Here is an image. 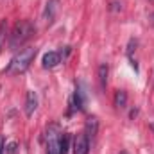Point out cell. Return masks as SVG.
Segmentation results:
<instances>
[{"label": "cell", "instance_id": "obj_1", "mask_svg": "<svg viewBox=\"0 0 154 154\" xmlns=\"http://www.w3.org/2000/svg\"><path fill=\"white\" fill-rule=\"evenodd\" d=\"M34 25L29 22V20H20L16 22V25L13 27V32H11V38H9V47L11 50H16L18 47H22L27 39H31V36L34 34Z\"/></svg>", "mask_w": 154, "mask_h": 154}, {"label": "cell", "instance_id": "obj_2", "mask_svg": "<svg viewBox=\"0 0 154 154\" xmlns=\"http://www.w3.org/2000/svg\"><path fill=\"white\" fill-rule=\"evenodd\" d=\"M36 48L34 47H25V48H22L13 59H11V63H9V66H7V72H13V74H22V72H25L29 66H31V63L34 61V57H36Z\"/></svg>", "mask_w": 154, "mask_h": 154}, {"label": "cell", "instance_id": "obj_3", "mask_svg": "<svg viewBox=\"0 0 154 154\" xmlns=\"http://www.w3.org/2000/svg\"><path fill=\"white\" fill-rule=\"evenodd\" d=\"M59 125L57 124H52L48 129H47V154H61L59 151Z\"/></svg>", "mask_w": 154, "mask_h": 154}, {"label": "cell", "instance_id": "obj_4", "mask_svg": "<svg viewBox=\"0 0 154 154\" xmlns=\"http://www.w3.org/2000/svg\"><path fill=\"white\" fill-rule=\"evenodd\" d=\"M97 133H99V120H97V116H88L86 125H84V134H86L88 142H93L97 138Z\"/></svg>", "mask_w": 154, "mask_h": 154}, {"label": "cell", "instance_id": "obj_5", "mask_svg": "<svg viewBox=\"0 0 154 154\" xmlns=\"http://www.w3.org/2000/svg\"><path fill=\"white\" fill-rule=\"evenodd\" d=\"M90 152V142L86 138V134H77L74 140V154H88Z\"/></svg>", "mask_w": 154, "mask_h": 154}, {"label": "cell", "instance_id": "obj_6", "mask_svg": "<svg viewBox=\"0 0 154 154\" xmlns=\"http://www.w3.org/2000/svg\"><path fill=\"white\" fill-rule=\"evenodd\" d=\"M59 11V0H48L47 2V7H45V13H43V20L47 23H52L56 14Z\"/></svg>", "mask_w": 154, "mask_h": 154}, {"label": "cell", "instance_id": "obj_7", "mask_svg": "<svg viewBox=\"0 0 154 154\" xmlns=\"http://www.w3.org/2000/svg\"><path fill=\"white\" fill-rule=\"evenodd\" d=\"M38 108V95L36 91H27V97H25V115L27 116H32V113L36 111Z\"/></svg>", "mask_w": 154, "mask_h": 154}, {"label": "cell", "instance_id": "obj_8", "mask_svg": "<svg viewBox=\"0 0 154 154\" xmlns=\"http://www.w3.org/2000/svg\"><path fill=\"white\" fill-rule=\"evenodd\" d=\"M61 63V54L59 52H47L43 56V68H54Z\"/></svg>", "mask_w": 154, "mask_h": 154}, {"label": "cell", "instance_id": "obj_9", "mask_svg": "<svg viewBox=\"0 0 154 154\" xmlns=\"http://www.w3.org/2000/svg\"><path fill=\"white\" fill-rule=\"evenodd\" d=\"M84 106H86L84 91H82V88H81V86H77L75 91H74V108L79 109V111H82V109H84Z\"/></svg>", "mask_w": 154, "mask_h": 154}, {"label": "cell", "instance_id": "obj_10", "mask_svg": "<svg viewBox=\"0 0 154 154\" xmlns=\"http://www.w3.org/2000/svg\"><path fill=\"white\" fill-rule=\"evenodd\" d=\"M108 74H109L108 65H100V66H99V82H100V88H102V90H104L106 84H108Z\"/></svg>", "mask_w": 154, "mask_h": 154}, {"label": "cell", "instance_id": "obj_11", "mask_svg": "<svg viewBox=\"0 0 154 154\" xmlns=\"http://www.w3.org/2000/svg\"><path fill=\"white\" fill-rule=\"evenodd\" d=\"M127 104V93L124 90H116L115 93V106L116 108H125Z\"/></svg>", "mask_w": 154, "mask_h": 154}, {"label": "cell", "instance_id": "obj_12", "mask_svg": "<svg viewBox=\"0 0 154 154\" xmlns=\"http://www.w3.org/2000/svg\"><path fill=\"white\" fill-rule=\"evenodd\" d=\"M68 147H70V136L68 134H61L59 136V151H61V154L68 152Z\"/></svg>", "mask_w": 154, "mask_h": 154}, {"label": "cell", "instance_id": "obj_13", "mask_svg": "<svg viewBox=\"0 0 154 154\" xmlns=\"http://www.w3.org/2000/svg\"><path fill=\"white\" fill-rule=\"evenodd\" d=\"M4 41H5V22L0 23V50L4 47Z\"/></svg>", "mask_w": 154, "mask_h": 154}, {"label": "cell", "instance_id": "obj_14", "mask_svg": "<svg viewBox=\"0 0 154 154\" xmlns=\"http://www.w3.org/2000/svg\"><path fill=\"white\" fill-rule=\"evenodd\" d=\"M16 142H9L7 147H5V154H16Z\"/></svg>", "mask_w": 154, "mask_h": 154}, {"label": "cell", "instance_id": "obj_15", "mask_svg": "<svg viewBox=\"0 0 154 154\" xmlns=\"http://www.w3.org/2000/svg\"><path fill=\"white\" fill-rule=\"evenodd\" d=\"M151 23L154 25V13H152V16H151Z\"/></svg>", "mask_w": 154, "mask_h": 154}, {"label": "cell", "instance_id": "obj_16", "mask_svg": "<svg viewBox=\"0 0 154 154\" xmlns=\"http://www.w3.org/2000/svg\"><path fill=\"white\" fill-rule=\"evenodd\" d=\"M120 154H127V152H120Z\"/></svg>", "mask_w": 154, "mask_h": 154}]
</instances>
